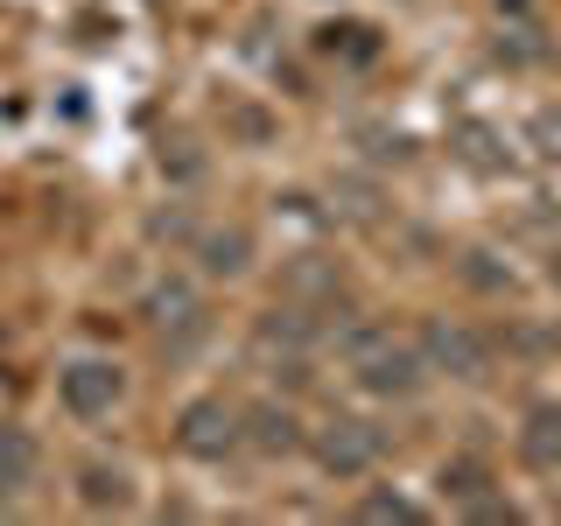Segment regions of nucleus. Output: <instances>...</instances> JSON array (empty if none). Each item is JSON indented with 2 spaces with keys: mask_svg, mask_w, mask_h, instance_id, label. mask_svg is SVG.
I'll return each mask as SVG.
<instances>
[{
  "mask_svg": "<svg viewBox=\"0 0 561 526\" xmlns=\"http://www.w3.org/2000/svg\"><path fill=\"white\" fill-rule=\"evenodd\" d=\"M344 351H351V379H358L373 400H408V393H421L428 358H421V351H408L400 338H386V330H358Z\"/></svg>",
  "mask_w": 561,
  "mask_h": 526,
  "instance_id": "f257e3e1",
  "label": "nucleus"
},
{
  "mask_svg": "<svg viewBox=\"0 0 561 526\" xmlns=\"http://www.w3.org/2000/svg\"><path fill=\"white\" fill-rule=\"evenodd\" d=\"M421 358H428V373H449V379H484L491 373V344L470 323H449V316H428V323H421Z\"/></svg>",
  "mask_w": 561,
  "mask_h": 526,
  "instance_id": "f03ea898",
  "label": "nucleus"
},
{
  "mask_svg": "<svg viewBox=\"0 0 561 526\" xmlns=\"http://www.w3.org/2000/svg\"><path fill=\"white\" fill-rule=\"evenodd\" d=\"M309 449H316V464H323L330 478H365V470L379 464V428L358 421V414H330Z\"/></svg>",
  "mask_w": 561,
  "mask_h": 526,
  "instance_id": "7ed1b4c3",
  "label": "nucleus"
},
{
  "mask_svg": "<svg viewBox=\"0 0 561 526\" xmlns=\"http://www.w3.org/2000/svg\"><path fill=\"white\" fill-rule=\"evenodd\" d=\"M57 393H64V408L78 414V421H99V414L119 408L127 379H119V365H105V358H78V365H64Z\"/></svg>",
  "mask_w": 561,
  "mask_h": 526,
  "instance_id": "20e7f679",
  "label": "nucleus"
},
{
  "mask_svg": "<svg viewBox=\"0 0 561 526\" xmlns=\"http://www.w3.org/2000/svg\"><path fill=\"white\" fill-rule=\"evenodd\" d=\"M175 443L190 456H204V464H218V456L239 443V414L225 408V400H190L183 421H175Z\"/></svg>",
  "mask_w": 561,
  "mask_h": 526,
  "instance_id": "39448f33",
  "label": "nucleus"
},
{
  "mask_svg": "<svg viewBox=\"0 0 561 526\" xmlns=\"http://www.w3.org/2000/svg\"><path fill=\"white\" fill-rule=\"evenodd\" d=\"M197 260H204V274H245L253 267V232H245V225H218V232H204L197 239Z\"/></svg>",
  "mask_w": 561,
  "mask_h": 526,
  "instance_id": "423d86ee",
  "label": "nucleus"
},
{
  "mask_svg": "<svg viewBox=\"0 0 561 526\" xmlns=\"http://www.w3.org/2000/svg\"><path fill=\"white\" fill-rule=\"evenodd\" d=\"M78 499L92 505V513H127V505H134V478L119 464H84L78 470Z\"/></svg>",
  "mask_w": 561,
  "mask_h": 526,
  "instance_id": "0eeeda50",
  "label": "nucleus"
},
{
  "mask_svg": "<svg viewBox=\"0 0 561 526\" xmlns=\"http://www.w3.org/2000/svg\"><path fill=\"white\" fill-rule=\"evenodd\" d=\"M337 288H344V281H337V267H323V260H295V267H288V302H309V309H337Z\"/></svg>",
  "mask_w": 561,
  "mask_h": 526,
  "instance_id": "6e6552de",
  "label": "nucleus"
},
{
  "mask_svg": "<svg viewBox=\"0 0 561 526\" xmlns=\"http://www.w3.org/2000/svg\"><path fill=\"white\" fill-rule=\"evenodd\" d=\"M519 456H526L534 470H554V464H561V408H534V414H526Z\"/></svg>",
  "mask_w": 561,
  "mask_h": 526,
  "instance_id": "1a4fd4ad",
  "label": "nucleus"
},
{
  "mask_svg": "<svg viewBox=\"0 0 561 526\" xmlns=\"http://www.w3.org/2000/svg\"><path fill=\"white\" fill-rule=\"evenodd\" d=\"M316 330H323V323H316V309L309 302H274L267 316H260V344H309L316 338Z\"/></svg>",
  "mask_w": 561,
  "mask_h": 526,
  "instance_id": "9d476101",
  "label": "nucleus"
},
{
  "mask_svg": "<svg viewBox=\"0 0 561 526\" xmlns=\"http://www.w3.org/2000/svg\"><path fill=\"white\" fill-rule=\"evenodd\" d=\"M0 478H14V484L35 478V435L14 428V421H0Z\"/></svg>",
  "mask_w": 561,
  "mask_h": 526,
  "instance_id": "9b49d317",
  "label": "nucleus"
},
{
  "mask_svg": "<svg viewBox=\"0 0 561 526\" xmlns=\"http://www.w3.org/2000/svg\"><path fill=\"white\" fill-rule=\"evenodd\" d=\"M302 435H295V414L288 408H253V449H267V456H288Z\"/></svg>",
  "mask_w": 561,
  "mask_h": 526,
  "instance_id": "f8f14e48",
  "label": "nucleus"
},
{
  "mask_svg": "<svg viewBox=\"0 0 561 526\" xmlns=\"http://www.w3.org/2000/svg\"><path fill=\"white\" fill-rule=\"evenodd\" d=\"M463 281H478V288H513V274L491 267V253H463Z\"/></svg>",
  "mask_w": 561,
  "mask_h": 526,
  "instance_id": "ddd939ff",
  "label": "nucleus"
},
{
  "mask_svg": "<svg viewBox=\"0 0 561 526\" xmlns=\"http://www.w3.org/2000/svg\"><path fill=\"white\" fill-rule=\"evenodd\" d=\"M358 513H365V519H414V505L400 499V491H373V499H365Z\"/></svg>",
  "mask_w": 561,
  "mask_h": 526,
  "instance_id": "4468645a",
  "label": "nucleus"
},
{
  "mask_svg": "<svg viewBox=\"0 0 561 526\" xmlns=\"http://www.w3.org/2000/svg\"><path fill=\"white\" fill-rule=\"evenodd\" d=\"M443 484L456 491V499H484V470H478V464H456V470H443Z\"/></svg>",
  "mask_w": 561,
  "mask_h": 526,
  "instance_id": "2eb2a0df",
  "label": "nucleus"
},
{
  "mask_svg": "<svg viewBox=\"0 0 561 526\" xmlns=\"http://www.w3.org/2000/svg\"><path fill=\"white\" fill-rule=\"evenodd\" d=\"M548 281H554V288H561V245H554V260H548Z\"/></svg>",
  "mask_w": 561,
  "mask_h": 526,
  "instance_id": "dca6fc26",
  "label": "nucleus"
},
{
  "mask_svg": "<svg viewBox=\"0 0 561 526\" xmlns=\"http://www.w3.org/2000/svg\"><path fill=\"white\" fill-rule=\"evenodd\" d=\"M8 499H14V478H0V513H8Z\"/></svg>",
  "mask_w": 561,
  "mask_h": 526,
  "instance_id": "f3484780",
  "label": "nucleus"
},
{
  "mask_svg": "<svg viewBox=\"0 0 561 526\" xmlns=\"http://www.w3.org/2000/svg\"><path fill=\"white\" fill-rule=\"evenodd\" d=\"M554 344H561V330H554Z\"/></svg>",
  "mask_w": 561,
  "mask_h": 526,
  "instance_id": "a211bd4d",
  "label": "nucleus"
}]
</instances>
